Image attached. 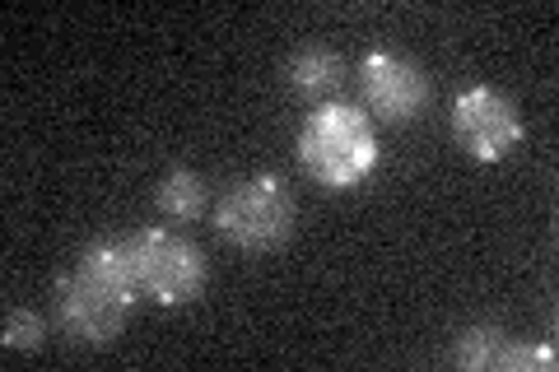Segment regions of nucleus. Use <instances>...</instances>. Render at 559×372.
Instances as JSON below:
<instances>
[{
    "label": "nucleus",
    "instance_id": "nucleus-1",
    "mask_svg": "<svg viewBox=\"0 0 559 372\" xmlns=\"http://www.w3.org/2000/svg\"><path fill=\"white\" fill-rule=\"evenodd\" d=\"M378 131L373 117L349 103H322L299 127V164L318 187L349 191L378 168Z\"/></svg>",
    "mask_w": 559,
    "mask_h": 372
},
{
    "label": "nucleus",
    "instance_id": "nucleus-2",
    "mask_svg": "<svg viewBox=\"0 0 559 372\" xmlns=\"http://www.w3.org/2000/svg\"><path fill=\"white\" fill-rule=\"evenodd\" d=\"M294 219H299V205H294L285 177L275 172L242 177L215 201V233L229 247H242V252L285 247L294 233Z\"/></svg>",
    "mask_w": 559,
    "mask_h": 372
},
{
    "label": "nucleus",
    "instance_id": "nucleus-3",
    "mask_svg": "<svg viewBox=\"0 0 559 372\" xmlns=\"http://www.w3.org/2000/svg\"><path fill=\"white\" fill-rule=\"evenodd\" d=\"M127 242H131V261L145 298H154L159 308H187L191 298H201L210 265L197 242H187L182 233H168V228H140Z\"/></svg>",
    "mask_w": 559,
    "mask_h": 372
},
{
    "label": "nucleus",
    "instance_id": "nucleus-4",
    "mask_svg": "<svg viewBox=\"0 0 559 372\" xmlns=\"http://www.w3.org/2000/svg\"><path fill=\"white\" fill-rule=\"evenodd\" d=\"M51 303H57L61 331L75 345H112L121 335V326H127L135 298L112 289L108 279L90 275L84 265H75V271L57 275V285H51Z\"/></svg>",
    "mask_w": 559,
    "mask_h": 372
},
{
    "label": "nucleus",
    "instance_id": "nucleus-5",
    "mask_svg": "<svg viewBox=\"0 0 559 372\" xmlns=\"http://www.w3.org/2000/svg\"><path fill=\"white\" fill-rule=\"evenodd\" d=\"M452 135L466 149V158L476 164H503L518 145L527 127H522L518 103L495 84H471L452 98Z\"/></svg>",
    "mask_w": 559,
    "mask_h": 372
},
{
    "label": "nucleus",
    "instance_id": "nucleus-6",
    "mask_svg": "<svg viewBox=\"0 0 559 372\" xmlns=\"http://www.w3.org/2000/svg\"><path fill=\"white\" fill-rule=\"evenodd\" d=\"M359 80V98H364V112L388 121V127H406L425 112L429 103V75L419 70L415 61L396 57V51H369L355 70Z\"/></svg>",
    "mask_w": 559,
    "mask_h": 372
},
{
    "label": "nucleus",
    "instance_id": "nucleus-7",
    "mask_svg": "<svg viewBox=\"0 0 559 372\" xmlns=\"http://www.w3.org/2000/svg\"><path fill=\"white\" fill-rule=\"evenodd\" d=\"M285 80H289V88L304 103L322 108V103L345 84V61L331 47H304V51H294V57H289Z\"/></svg>",
    "mask_w": 559,
    "mask_h": 372
},
{
    "label": "nucleus",
    "instance_id": "nucleus-8",
    "mask_svg": "<svg viewBox=\"0 0 559 372\" xmlns=\"http://www.w3.org/2000/svg\"><path fill=\"white\" fill-rule=\"evenodd\" d=\"M205 201H210L205 177H197L191 168H173L164 182H159V191H154V205H159V215L182 219V224L201 219L205 215Z\"/></svg>",
    "mask_w": 559,
    "mask_h": 372
},
{
    "label": "nucleus",
    "instance_id": "nucleus-9",
    "mask_svg": "<svg viewBox=\"0 0 559 372\" xmlns=\"http://www.w3.org/2000/svg\"><path fill=\"white\" fill-rule=\"evenodd\" d=\"M503 345H509V335L499 326H466L457 335V345H452V363L466 372H489V368H499Z\"/></svg>",
    "mask_w": 559,
    "mask_h": 372
},
{
    "label": "nucleus",
    "instance_id": "nucleus-10",
    "mask_svg": "<svg viewBox=\"0 0 559 372\" xmlns=\"http://www.w3.org/2000/svg\"><path fill=\"white\" fill-rule=\"evenodd\" d=\"M0 345L10 353H38L47 345V322L33 308H10L5 312V335H0Z\"/></svg>",
    "mask_w": 559,
    "mask_h": 372
},
{
    "label": "nucleus",
    "instance_id": "nucleus-11",
    "mask_svg": "<svg viewBox=\"0 0 559 372\" xmlns=\"http://www.w3.org/2000/svg\"><path fill=\"white\" fill-rule=\"evenodd\" d=\"M550 368H555V345L509 340L499 353V372H550Z\"/></svg>",
    "mask_w": 559,
    "mask_h": 372
}]
</instances>
